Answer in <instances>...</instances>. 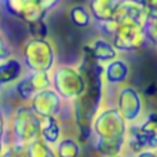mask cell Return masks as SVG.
<instances>
[{"mask_svg": "<svg viewBox=\"0 0 157 157\" xmlns=\"http://www.w3.org/2000/svg\"><path fill=\"white\" fill-rule=\"evenodd\" d=\"M78 68L86 78V91L71 103V112L78 136L83 141H88L92 121L105 105L106 84L103 80V65L90 55L83 52Z\"/></svg>", "mask_w": 157, "mask_h": 157, "instance_id": "obj_1", "label": "cell"}, {"mask_svg": "<svg viewBox=\"0 0 157 157\" xmlns=\"http://www.w3.org/2000/svg\"><path fill=\"white\" fill-rule=\"evenodd\" d=\"M128 124L113 105H103L91 124L92 147L101 157L124 155Z\"/></svg>", "mask_w": 157, "mask_h": 157, "instance_id": "obj_2", "label": "cell"}, {"mask_svg": "<svg viewBox=\"0 0 157 157\" xmlns=\"http://www.w3.org/2000/svg\"><path fill=\"white\" fill-rule=\"evenodd\" d=\"M40 124L41 119L32 110L29 103L21 102L14 108L8 119L7 135L10 139L6 142H15L26 146L37 141L40 139Z\"/></svg>", "mask_w": 157, "mask_h": 157, "instance_id": "obj_3", "label": "cell"}, {"mask_svg": "<svg viewBox=\"0 0 157 157\" xmlns=\"http://www.w3.org/2000/svg\"><path fill=\"white\" fill-rule=\"evenodd\" d=\"M114 29L110 41L119 52H132L147 46L145 22L130 17H117L113 19Z\"/></svg>", "mask_w": 157, "mask_h": 157, "instance_id": "obj_4", "label": "cell"}, {"mask_svg": "<svg viewBox=\"0 0 157 157\" xmlns=\"http://www.w3.org/2000/svg\"><path fill=\"white\" fill-rule=\"evenodd\" d=\"M19 58L28 72H51L57 65V51L50 39L28 37L22 43Z\"/></svg>", "mask_w": 157, "mask_h": 157, "instance_id": "obj_5", "label": "cell"}, {"mask_svg": "<svg viewBox=\"0 0 157 157\" xmlns=\"http://www.w3.org/2000/svg\"><path fill=\"white\" fill-rule=\"evenodd\" d=\"M51 87L65 102L72 103L86 91V78L78 66L61 63L51 71Z\"/></svg>", "mask_w": 157, "mask_h": 157, "instance_id": "obj_6", "label": "cell"}, {"mask_svg": "<svg viewBox=\"0 0 157 157\" xmlns=\"http://www.w3.org/2000/svg\"><path fill=\"white\" fill-rule=\"evenodd\" d=\"M157 149V112H146L136 123L128 125L127 147L132 155Z\"/></svg>", "mask_w": 157, "mask_h": 157, "instance_id": "obj_7", "label": "cell"}, {"mask_svg": "<svg viewBox=\"0 0 157 157\" xmlns=\"http://www.w3.org/2000/svg\"><path fill=\"white\" fill-rule=\"evenodd\" d=\"M113 106L119 110V113L127 121L128 125L136 123L146 113L145 99L141 91L127 83L116 88Z\"/></svg>", "mask_w": 157, "mask_h": 157, "instance_id": "obj_8", "label": "cell"}, {"mask_svg": "<svg viewBox=\"0 0 157 157\" xmlns=\"http://www.w3.org/2000/svg\"><path fill=\"white\" fill-rule=\"evenodd\" d=\"M51 87V72H25V75L13 84L14 92L21 102L29 103V101L37 94Z\"/></svg>", "mask_w": 157, "mask_h": 157, "instance_id": "obj_9", "label": "cell"}, {"mask_svg": "<svg viewBox=\"0 0 157 157\" xmlns=\"http://www.w3.org/2000/svg\"><path fill=\"white\" fill-rule=\"evenodd\" d=\"M66 105L68 102H65L52 87L39 91L29 101V106L40 119H46V117H59L61 119V114L63 113Z\"/></svg>", "mask_w": 157, "mask_h": 157, "instance_id": "obj_10", "label": "cell"}, {"mask_svg": "<svg viewBox=\"0 0 157 157\" xmlns=\"http://www.w3.org/2000/svg\"><path fill=\"white\" fill-rule=\"evenodd\" d=\"M0 10L25 25L47 18V14L40 8L37 0H4L0 4Z\"/></svg>", "mask_w": 157, "mask_h": 157, "instance_id": "obj_11", "label": "cell"}, {"mask_svg": "<svg viewBox=\"0 0 157 157\" xmlns=\"http://www.w3.org/2000/svg\"><path fill=\"white\" fill-rule=\"evenodd\" d=\"M131 76V66L124 58H114L103 65V80L106 87H117L123 86L128 81Z\"/></svg>", "mask_w": 157, "mask_h": 157, "instance_id": "obj_12", "label": "cell"}, {"mask_svg": "<svg viewBox=\"0 0 157 157\" xmlns=\"http://www.w3.org/2000/svg\"><path fill=\"white\" fill-rule=\"evenodd\" d=\"M83 52L90 55L92 59H95L97 62L102 63V65H105L109 61L119 57V51L113 46V43L110 40H108L106 37H102V36L90 40L83 47Z\"/></svg>", "mask_w": 157, "mask_h": 157, "instance_id": "obj_13", "label": "cell"}, {"mask_svg": "<svg viewBox=\"0 0 157 157\" xmlns=\"http://www.w3.org/2000/svg\"><path fill=\"white\" fill-rule=\"evenodd\" d=\"M25 69L22 59L19 57L11 55L7 59L0 62V83L2 86H13L25 75Z\"/></svg>", "mask_w": 157, "mask_h": 157, "instance_id": "obj_14", "label": "cell"}, {"mask_svg": "<svg viewBox=\"0 0 157 157\" xmlns=\"http://www.w3.org/2000/svg\"><path fill=\"white\" fill-rule=\"evenodd\" d=\"M119 2L120 0H88L87 7L91 13L92 19L97 24H103L113 21Z\"/></svg>", "mask_w": 157, "mask_h": 157, "instance_id": "obj_15", "label": "cell"}, {"mask_svg": "<svg viewBox=\"0 0 157 157\" xmlns=\"http://www.w3.org/2000/svg\"><path fill=\"white\" fill-rule=\"evenodd\" d=\"M63 136V128L59 117H46L41 119L40 124V139L47 145L54 147Z\"/></svg>", "mask_w": 157, "mask_h": 157, "instance_id": "obj_16", "label": "cell"}, {"mask_svg": "<svg viewBox=\"0 0 157 157\" xmlns=\"http://www.w3.org/2000/svg\"><path fill=\"white\" fill-rule=\"evenodd\" d=\"M57 157H81L83 147L77 138L72 135H63L54 146Z\"/></svg>", "mask_w": 157, "mask_h": 157, "instance_id": "obj_17", "label": "cell"}, {"mask_svg": "<svg viewBox=\"0 0 157 157\" xmlns=\"http://www.w3.org/2000/svg\"><path fill=\"white\" fill-rule=\"evenodd\" d=\"M68 18L76 28L86 29L90 28L94 22L88 7L84 4H73L68 8Z\"/></svg>", "mask_w": 157, "mask_h": 157, "instance_id": "obj_18", "label": "cell"}, {"mask_svg": "<svg viewBox=\"0 0 157 157\" xmlns=\"http://www.w3.org/2000/svg\"><path fill=\"white\" fill-rule=\"evenodd\" d=\"M26 157H57V155L52 146L47 145L41 139H37L26 145Z\"/></svg>", "mask_w": 157, "mask_h": 157, "instance_id": "obj_19", "label": "cell"}, {"mask_svg": "<svg viewBox=\"0 0 157 157\" xmlns=\"http://www.w3.org/2000/svg\"><path fill=\"white\" fill-rule=\"evenodd\" d=\"M25 26H26L28 36H29V37L48 39L50 29H48V25H47L46 19H39V21L30 22V24H26Z\"/></svg>", "mask_w": 157, "mask_h": 157, "instance_id": "obj_20", "label": "cell"}, {"mask_svg": "<svg viewBox=\"0 0 157 157\" xmlns=\"http://www.w3.org/2000/svg\"><path fill=\"white\" fill-rule=\"evenodd\" d=\"M0 157H26V146L15 142H4Z\"/></svg>", "mask_w": 157, "mask_h": 157, "instance_id": "obj_21", "label": "cell"}, {"mask_svg": "<svg viewBox=\"0 0 157 157\" xmlns=\"http://www.w3.org/2000/svg\"><path fill=\"white\" fill-rule=\"evenodd\" d=\"M145 33L147 44L157 47V18H147V21L145 22Z\"/></svg>", "mask_w": 157, "mask_h": 157, "instance_id": "obj_22", "label": "cell"}, {"mask_svg": "<svg viewBox=\"0 0 157 157\" xmlns=\"http://www.w3.org/2000/svg\"><path fill=\"white\" fill-rule=\"evenodd\" d=\"M11 55H14L13 44H11L10 40L4 36V33L0 30V62L7 59V58L11 57Z\"/></svg>", "mask_w": 157, "mask_h": 157, "instance_id": "obj_23", "label": "cell"}, {"mask_svg": "<svg viewBox=\"0 0 157 157\" xmlns=\"http://www.w3.org/2000/svg\"><path fill=\"white\" fill-rule=\"evenodd\" d=\"M144 8L147 18H157V0H134Z\"/></svg>", "mask_w": 157, "mask_h": 157, "instance_id": "obj_24", "label": "cell"}, {"mask_svg": "<svg viewBox=\"0 0 157 157\" xmlns=\"http://www.w3.org/2000/svg\"><path fill=\"white\" fill-rule=\"evenodd\" d=\"M37 2H39L40 8L47 14V15H48L54 8L58 7V4L61 3V0H37Z\"/></svg>", "mask_w": 157, "mask_h": 157, "instance_id": "obj_25", "label": "cell"}, {"mask_svg": "<svg viewBox=\"0 0 157 157\" xmlns=\"http://www.w3.org/2000/svg\"><path fill=\"white\" fill-rule=\"evenodd\" d=\"M7 127H8V119L3 113V110H0V139H3V141H6Z\"/></svg>", "mask_w": 157, "mask_h": 157, "instance_id": "obj_26", "label": "cell"}, {"mask_svg": "<svg viewBox=\"0 0 157 157\" xmlns=\"http://www.w3.org/2000/svg\"><path fill=\"white\" fill-rule=\"evenodd\" d=\"M132 157H157V152L156 150H142V152L132 155Z\"/></svg>", "mask_w": 157, "mask_h": 157, "instance_id": "obj_27", "label": "cell"}, {"mask_svg": "<svg viewBox=\"0 0 157 157\" xmlns=\"http://www.w3.org/2000/svg\"><path fill=\"white\" fill-rule=\"evenodd\" d=\"M3 147H4V141H3V139H0V155H2Z\"/></svg>", "mask_w": 157, "mask_h": 157, "instance_id": "obj_28", "label": "cell"}, {"mask_svg": "<svg viewBox=\"0 0 157 157\" xmlns=\"http://www.w3.org/2000/svg\"><path fill=\"white\" fill-rule=\"evenodd\" d=\"M116 157H125L124 155H120V156H116Z\"/></svg>", "mask_w": 157, "mask_h": 157, "instance_id": "obj_29", "label": "cell"}, {"mask_svg": "<svg viewBox=\"0 0 157 157\" xmlns=\"http://www.w3.org/2000/svg\"><path fill=\"white\" fill-rule=\"evenodd\" d=\"M0 101H2V91H0Z\"/></svg>", "mask_w": 157, "mask_h": 157, "instance_id": "obj_30", "label": "cell"}, {"mask_svg": "<svg viewBox=\"0 0 157 157\" xmlns=\"http://www.w3.org/2000/svg\"><path fill=\"white\" fill-rule=\"evenodd\" d=\"M3 2H4V0H0V4H2V3H3Z\"/></svg>", "mask_w": 157, "mask_h": 157, "instance_id": "obj_31", "label": "cell"}, {"mask_svg": "<svg viewBox=\"0 0 157 157\" xmlns=\"http://www.w3.org/2000/svg\"><path fill=\"white\" fill-rule=\"evenodd\" d=\"M156 152H157V149H156Z\"/></svg>", "mask_w": 157, "mask_h": 157, "instance_id": "obj_32", "label": "cell"}]
</instances>
